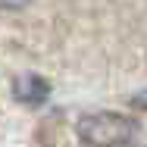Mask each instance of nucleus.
Returning a JSON list of instances; mask_svg holds the SVG:
<instances>
[{"label": "nucleus", "instance_id": "obj_1", "mask_svg": "<svg viewBox=\"0 0 147 147\" xmlns=\"http://www.w3.org/2000/svg\"><path fill=\"white\" fill-rule=\"evenodd\" d=\"M135 122L116 113H91L78 119V138L91 147H125L135 138Z\"/></svg>", "mask_w": 147, "mask_h": 147}, {"label": "nucleus", "instance_id": "obj_2", "mask_svg": "<svg viewBox=\"0 0 147 147\" xmlns=\"http://www.w3.org/2000/svg\"><path fill=\"white\" fill-rule=\"evenodd\" d=\"M13 94H16V100L19 103H28V107H38V103H44L47 97H50V82L47 78H41V75H19L16 82H13Z\"/></svg>", "mask_w": 147, "mask_h": 147}, {"label": "nucleus", "instance_id": "obj_4", "mask_svg": "<svg viewBox=\"0 0 147 147\" xmlns=\"http://www.w3.org/2000/svg\"><path fill=\"white\" fill-rule=\"evenodd\" d=\"M138 110H147V91H141V94H135V100H131Z\"/></svg>", "mask_w": 147, "mask_h": 147}, {"label": "nucleus", "instance_id": "obj_3", "mask_svg": "<svg viewBox=\"0 0 147 147\" xmlns=\"http://www.w3.org/2000/svg\"><path fill=\"white\" fill-rule=\"evenodd\" d=\"M25 3H31V0H0V9H22Z\"/></svg>", "mask_w": 147, "mask_h": 147}]
</instances>
